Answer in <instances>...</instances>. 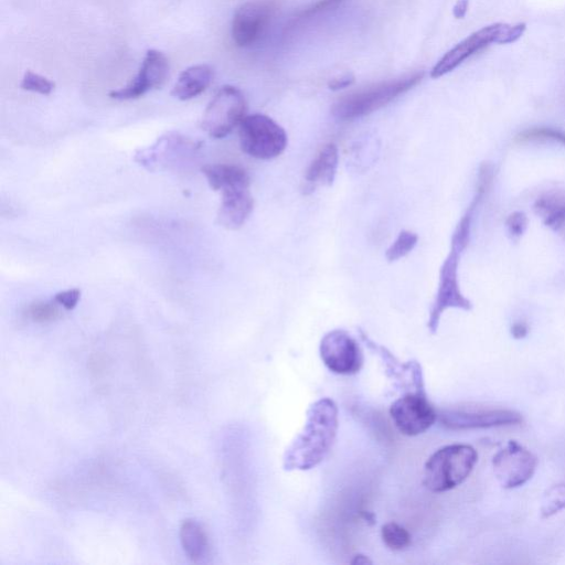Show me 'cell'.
<instances>
[{
    "label": "cell",
    "mask_w": 565,
    "mask_h": 565,
    "mask_svg": "<svg viewBox=\"0 0 565 565\" xmlns=\"http://www.w3.org/2000/svg\"><path fill=\"white\" fill-rule=\"evenodd\" d=\"M338 408L324 398L309 407L303 430L284 454L285 471H309L321 464L332 451L338 432Z\"/></svg>",
    "instance_id": "6da1fadb"
},
{
    "label": "cell",
    "mask_w": 565,
    "mask_h": 565,
    "mask_svg": "<svg viewBox=\"0 0 565 565\" xmlns=\"http://www.w3.org/2000/svg\"><path fill=\"white\" fill-rule=\"evenodd\" d=\"M477 461L478 454L471 445L444 446L426 462L423 485L432 493L450 492L466 481Z\"/></svg>",
    "instance_id": "7a4b0ae2"
},
{
    "label": "cell",
    "mask_w": 565,
    "mask_h": 565,
    "mask_svg": "<svg viewBox=\"0 0 565 565\" xmlns=\"http://www.w3.org/2000/svg\"><path fill=\"white\" fill-rule=\"evenodd\" d=\"M421 72L398 80L382 82L373 87L347 95L333 108V115L340 121H354L372 114L409 92L422 81Z\"/></svg>",
    "instance_id": "3957f363"
},
{
    "label": "cell",
    "mask_w": 565,
    "mask_h": 565,
    "mask_svg": "<svg viewBox=\"0 0 565 565\" xmlns=\"http://www.w3.org/2000/svg\"><path fill=\"white\" fill-rule=\"evenodd\" d=\"M526 24H494L476 31L456 45L437 61L431 71L433 79H440L451 73L476 53L492 45L514 44L526 33Z\"/></svg>",
    "instance_id": "277c9868"
},
{
    "label": "cell",
    "mask_w": 565,
    "mask_h": 565,
    "mask_svg": "<svg viewBox=\"0 0 565 565\" xmlns=\"http://www.w3.org/2000/svg\"><path fill=\"white\" fill-rule=\"evenodd\" d=\"M239 138L243 153L260 161L281 156L289 144L283 127L264 114L245 116L240 124Z\"/></svg>",
    "instance_id": "5b68a950"
},
{
    "label": "cell",
    "mask_w": 565,
    "mask_h": 565,
    "mask_svg": "<svg viewBox=\"0 0 565 565\" xmlns=\"http://www.w3.org/2000/svg\"><path fill=\"white\" fill-rule=\"evenodd\" d=\"M248 104L243 93L227 85L211 100L202 117V130L216 140L227 137L247 116Z\"/></svg>",
    "instance_id": "8992f818"
},
{
    "label": "cell",
    "mask_w": 565,
    "mask_h": 565,
    "mask_svg": "<svg viewBox=\"0 0 565 565\" xmlns=\"http://www.w3.org/2000/svg\"><path fill=\"white\" fill-rule=\"evenodd\" d=\"M463 252L451 247L441 271L439 289L431 308L428 328L431 334H436L439 329L441 317L447 309L458 308L463 311H472L473 304L463 295L460 282H458V265Z\"/></svg>",
    "instance_id": "52a82bcc"
},
{
    "label": "cell",
    "mask_w": 565,
    "mask_h": 565,
    "mask_svg": "<svg viewBox=\"0 0 565 565\" xmlns=\"http://www.w3.org/2000/svg\"><path fill=\"white\" fill-rule=\"evenodd\" d=\"M390 415L399 432L407 436L425 433L439 418L424 389L405 394L393 402Z\"/></svg>",
    "instance_id": "ba28073f"
},
{
    "label": "cell",
    "mask_w": 565,
    "mask_h": 565,
    "mask_svg": "<svg viewBox=\"0 0 565 565\" xmlns=\"http://www.w3.org/2000/svg\"><path fill=\"white\" fill-rule=\"evenodd\" d=\"M319 353L325 366L336 375H356L364 365V354L354 337L336 329L324 336Z\"/></svg>",
    "instance_id": "9c48e42d"
},
{
    "label": "cell",
    "mask_w": 565,
    "mask_h": 565,
    "mask_svg": "<svg viewBox=\"0 0 565 565\" xmlns=\"http://www.w3.org/2000/svg\"><path fill=\"white\" fill-rule=\"evenodd\" d=\"M537 466V457L516 441H510L493 460L495 476L507 489L527 484L535 475Z\"/></svg>",
    "instance_id": "30bf717a"
},
{
    "label": "cell",
    "mask_w": 565,
    "mask_h": 565,
    "mask_svg": "<svg viewBox=\"0 0 565 565\" xmlns=\"http://www.w3.org/2000/svg\"><path fill=\"white\" fill-rule=\"evenodd\" d=\"M439 417L445 428L456 431L500 428L522 422L520 413L507 409L445 410Z\"/></svg>",
    "instance_id": "8fae6325"
},
{
    "label": "cell",
    "mask_w": 565,
    "mask_h": 565,
    "mask_svg": "<svg viewBox=\"0 0 565 565\" xmlns=\"http://www.w3.org/2000/svg\"><path fill=\"white\" fill-rule=\"evenodd\" d=\"M169 74V63L163 52L148 50L140 72L125 88L112 91L114 100L127 101L143 97L149 91L162 88Z\"/></svg>",
    "instance_id": "7c38bea8"
},
{
    "label": "cell",
    "mask_w": 565,
    "mask_h": 565,
    "mask_svg": "<svg viewBox=\"0 0 565 565\" xmlns=\"http://www.w3.org/2000/svg\"><path fill=\"white\" fill-rule=\"evenodd\" d=\"M273 12V5L268 2L242 5L232 21V38L236 45L241 48L254 45L268 28Z\"/></svg>",
    "instance_id": "4fadbf2b"
},
{
    "label": "cell",
    "mask_w": 565,
    "mask_h": 565,
    "mask_svg": "<svg viewBox=\"0 0 565 565\" xmlns=\"http://www.w3.org/2000/svg\"><path fill=\"white\" fill-rule=\"evenodd\" d=\"M218 225L227 230H239L252 215L254 200L250 186L232 187L221 191Z\"/></svg>",
    "instance_id": "5bb4252c"
},
{
    "label": "cell",
    "mask_w": 565,
    "mask_h": 565,
    "mask_svg": "<svg viewBox=\"0 0 565 565\" xmlns=\"http://www.w3.org/2000/svg\"><path fill=\"white\" fill-rule=\"evenodd\" d=\"M339 165L338 147L329 143L318 153L314 162L308 167L303 191L305 195L314 193L321 186H333Z\"/></svg>",
    "instance_id": "9a60e30c"
},
{
    "label": "cell",
    "mask_w": 565,
    "mask_h": 565,
    "mask_svg": "<svg viewBox=\"0 0 565 565\" xmlns=\"http://www.w3.org/2000/svg\"><path fill=\"white\" fill-rule=\"evenodd\" d=\"M215 78V71L208 65H197L180 74L172 91L174 98L188 101L204 93Z\"/></svg>",
    "instance_id": "2e32d148"
},
{
    "label": "cell",
    "mask_w": 565,
    "mask_h": 565,
    "mask_svg": "<svg viewBox=\"0 0 565 565\" xmlns=\"http://www.w3.org/2000/svg\"><path fill=\"white\" fill-rule=\"evenodd\" d=\"M212 190L222 191L232 187L251 186L247 170L237 165L216 164L201 168Z\"/></svg>",
    "instance_id": "e0dca14e"
},
{
    "label": "cell",
    "mask_w": 565,
    "mask_h": 565,
    "mask_svg": "<svg viewBox=\"0 0 565 565\" xmlns=\"http://www.w3.org/2000/svg\"><path fill=\"white\" fill-rule=\"evenodd\" d=\"M180 541L187 556L198 562L204 559L209 551L207 533L198 521L188 519L180 528Z\"/></svg>",
    "instance_id": "ac0fdd59"
},
{
    "label": "cell",
    "mask_w": 565,
    "mask_h": 565,
    "mask_svg": "<svg viewBox=\"0 0 565 565\" xmlns=\"http://www.w3.org/2000/svg\"><path fill=\"white\" fill-rule=\"evenodd\" d=\"M535 211L547 227L559 231L565 225V195L548 194L540 197L536 201Z\"/></svg>",
    "instance_id": "d6986e66"
},
{
    "label": "cell",
    "mask_w": 565,
    "mask_h": 565,
    "mask_svg": "<svg viewBox=\"0 0 565 565\" xmlns=\"http://www.w3.org/2000/svg\"><path fill=\"white\" fill-rule=\"evenodd\" d=\"M515 142L518 144L552 142L565 146V132L551 127H532L519 133Z\"/></svg>",
    "instance_id": "ffe728a7"
},
{
    "label": "cell",
    "mask_w": 565,
    "mask_h": 565,
    "mask_svg": "<svg viewBox=\"0 0 565 565\" xmlns=\"http://www.w3.org/2000/svg\"><path fill=\"white\" fill-rule=\"evenodd\" d=\"M565 509V479L551 486L542 498L541 515L550 518Z\"/></svg>",
    "instance_id": "44dd1931"
},
{
    "label": "cell",
    "mask_w": 565,
    "mask_h": 565,
    "mask_svg": "<svg viewBox=\"0 0 565 565\" xmlns=\"http://www.w3.org/2000/svg\"><path fill=\"white\" fill-rule=\"evenodd\" d=\"M381 537L385 545L393 551H402L411 546L410 533L396 522H389V524L383 526Z\"/></svg>",
    "instance_id": "7402d4cb"
},
{
    "label": "cell",
    "mask_w": 565,
    "mask_h": 565,
    "mask_svg": "<svg viewBox=\"0 0 565 565\" xmlns=\"http://www.w3.org/2000/svg\"><path fill=\"white\" fill-rule=\"evenodd\" d=\"M419 242L417 233L402 231L386 252V259L392 263L397 262L410 254Z\"/></svg>",
    "instance_id": "603a6c76"
},
{
    "label": "cell",
    "mask_w": 565,
    "mask_h": 565,
    "mask_svg": "<svg viewBox=\"0 0 565 565\" xmlns=\"http://www.w3.org/2000/svg\"><path fill=\"white\" fill-rule=\"evenodd\" d=\"M55 303L37 302L31 304L27 309V315L37 323H47L56 321L60 316V311Z\"/></svg>",
    "instance_id": "cb8c5ba5"
},
{
    "label": "cell",
    "mask_w": 565,
    "mask_h": 565,
    "mask_svg": "<svg viewBox=\"0 0 565 565\" xmlns=\"http://www.w3.org/2000/svg\"><path fill=\"white\" fill-rule=\"evenodd\" d=\"M20 87L25 91L39 93L41 95H49L53 90H55V83L40 76V74L33 71H27L23 81H21Z\"/></svg>",
    "instance_id": "d4e9b609"
},
{
    "label": "cell",
    "mask_w": 565,
    "mask_h": 565,
    "mask_svg": "<svg viewBox=\"0 0 565 565\" xmlns=\"http://www.w3.org/2000/svg\"><path fill=\"white\" fill-rule=\"evenodd\" d=\"M344 2L345 0H319V2L305 9L304 12L298 15L296 21L297 23H300V21L308 20L315 16L329 12V10L337 8Z\"/></svg>",
    "instance_id": "484cf974"
},
{
    "label": "cell",
    "mask_w": 565,
    "mask_h": 565,
    "mask_svg": "<svg viewBox=\"0 0 565 565\" xmlns=\"http://www.w3.org/2000/svg\"><path fill=\"white\" fill-rule=\"evenodd\" d=\"M511 238L517 239L525 233L528 226V218L524 212L511 213L506 222Z\"/></svg>",
    "instance_id": "4316f807"
},
{
    "label": "cell",
    "mask_w": 565,
    "mask_h": 565,
    "mask_svg": "<svg viewBox=\"0 0 565 565\" xmlns=\"http://www.w3.org/2000/svg\"><path fill=\"white\" fill-rule=\"evenodd\" d=\"M81 298V291L79 289H72L60 292L55 295L53 301H55L61 307L67 309V311H72L76 308Z\"/></svg>",
    "instance_id": "83f0119b"
},
{
    "label": "cell",
    "mask_w": 565,
    "mask_h": 565,
    "mask_svg": "<svg viewBox=\"0 0 565 565\" xmlns=\"http://www.w3.org/2000/svg\"><path fill=\"white\" fill-rule=\"evenodd\" d=\"M355 82V77L353 74H345V76L334 79L329 83V89L333 91H339L350 87Z\"/></svg>",
    "instance_id": "f1b7e54d"
},
{
    "label": "cell",
    "mask_w": 565,
    "mask_h": 565,
    "mask_svg": "<svg viewBox=\"0 0 565 565\" xmlns=\"http://www.w3.org/2000/svg\"><path fill=\"white\" fill-rule=\"evenodd\" d=\"M528 333V325L524 322H517L511 326V335H513L515 339H524L528 336Z\"/></svg>",
    "instance_id": "f546056e"
},
{
    "label": "cell",
    "mask_w": 565,
    "mask_h": 565,
    "mask_svg": "<svg viewBox=\"0 0 565 565\" xmlns=\"http://www.w3.org/2000/svg\"><path fill=\"white\" fill-rule=\"evenodd\" d=\"M468 7L469 0H457V3L453 8L454 17L457 19H463L468 12Z\"/></svg>",
    "instance_id": "4dcf8cb0"
},
{
    "label": "cell",
    "mask_w": 565,
    "mask_h": 565,
    "mask_svg": "<svg viewBox=\"0 0 565 565\" xmlns=\"http://www.w3.org/2000/svg\"><path fill=\"white\" fill-rule=\"evenodd\" d=\"M351 563H353V564H367V563H371V561H369L368 558L365 557V556H357L355 558V560Z\"/></svg>",
    "instance_id": "1f68e13d"
}]
</instances>
